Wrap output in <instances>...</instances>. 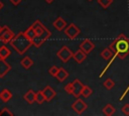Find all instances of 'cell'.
Here are the masks:
<instances>
[{
    "mask_svg": "<svg viewBox=\"0 0 129 116\" xmlns=\"http://www.w3.org/2000/svg\"><path fill=\"white\" fill-rule=\"evenodd\" d=\"M109 47L113 50L115 55L123 60L129 54V38L125 34L121 33L110 43Z\"/></svg>",
    "mask_w": 129,
    "mask_h": 116,
    "instance_id": "cell-1",
    "label": "cell"
},
{
    "mask_svg": "<svg viewBox=\"0 0 129 116\" xmlns=\"http://www.w3.org/2000/svg\"><path fill=\"white\" fill-rule=\"evenodd\" d=\"M11 44V46L19 53V54H23L28 47L32 44V40H30L24 32H19L18 34H16L11 41L9 42Z\"/></svg>",
    "mask_w": 129,
    "mask_h": 116,
    "instance_id": "cell-2",
    "label": "cell"
},
{
    "mask_svg": "<svg viewBox=\"0 0 129 116\" xmlns=\"http://www.w3.org/2000/svg\"><path fill=\"white\" fill-rule=\"evenodd\" d=\"M14 33L13 31L8 27V26H3L2 29L0 30V40L4 43H8L11 41V39L14 37Z\"/></svg>",
    "mask_w": 129,
    "mask_h": 116,
    "instance_id": "cell-3",
    "label": "cell"
},
{
    "mask_svg": "<svg viewBox=\"0 0 129 116\" xmlns=\"http://www.w3.org/2000/svg\"><path fill=\"white\" fill-rule=\"evenodd\" d=\"M56 55H57V57H58L62 63H67L71 57H73L74 53H73V51H72L67 45H63V46L56 52Z\"/></svg>",
    "mask_w": 129,
    "mask_h": 116,
    "instance_id": "cell-4",
    "label": "cell"
},
{
    "mask_svg": "<svg viewBox=\"0 0 129 116\" xmlns=\"http://www.w3.org/2000/svg\"><path fill=\"white\" fill-rule=\"evenodd\" d=\"M50 35H51V32L46 28V30H45L42 34H40V35H36V36L32 39V44H33L35 47H39L44 41H46V40L49 38Z\"/></svg>",
    "mask_w": 129,
    "mask_h": 116,
    "instance_id": "cell-5",
    "label": "cell"
},
{
    "mask_svg": "<svg viewBox=\"0 0 129 116\" xmlns=\"http://www.w3.org/2000/svg\"><path fill=\"white\" fill-rule=\"evenodd\" d=\"M80 32H81L80 28H79L76 24H74V23L69 24V25L64 28V33H66V35H67L70 39L76 38V37L80 34Z\"/></svg>",
    "mask_w": 129,
    "mask_h": 116,
    "instance_id": "cell-6",
    "label": "cell"
},
{
    "mask_svg": "<svg viewBox=\"0 0 129 116\" xmlns=\"http://www.w3.org/2000/svg\"><path fill=\"white\" fill-rule=\"evenodd\" d=\"M88 108V105L85 101H83L80 98H77V100L72 104V109L77 113V114H82L84 111Z\"/></svg>",
    "mask_w": 129,
    "mask_h": 116,
    "instance_id": "cell-7",
    "label": "cell"
},
{
    "mask_svg": "<svg viewBox=\"0 0 129 116\" xmlns=\"http://www.w3.org/2000/svg\"><path fill=\"white\" fill-rule=\"evenodd\" d=\"M84 84L79 80V79H76L74 82H73V87H74V90H73V95L76 97V98H80V96L82 95V92H83V89H84Z\"/></svg>",
    "mask_w": 129,
    "mask_h": 116,
    "instance_id": "cell-8",
    "label": "cell"
},
{
    "mask_svg": "<svg viewBox=\"0 0 129 116\" xmlns=\"http://www.w3.org/2000/svg\"><path fill=\"white\" fill-rule=\"evenodd\" d=\"M94 47H95V44H94V42L92 41V40H90V39H84L82 42H81V44H80V48L83 50V51H85L87 54L88 53H90L93 49H94Z\"/></svg>",
    "mask_w": 129,
    "mask_h": 116,
    "instance_id": "cell-9",
    "label": "cell"
},
{
    "mask_svg": "<svg viewBox=\"0 0 129 116\" xmlns=\"http://www.w3.org/2000/svg\"><path fill=\"white\" fill-rule=\"evenodd\" d=\"M52 25H53V27H54L56 30L61 31V30H63V29L67 27V21H66L61 16H58V17L53 21Z\"/></svg>",
    "mask_w": 129,
    "mask_h": 116,
    "instance_id": "cell-10",
    "label": "cell"
},
{
    "mask_svg": "<svg viewBox=\"0 0 129 116\" xmlns=\"http://www.w3.org/2000/svg\"><path fill=\"white\" fill-rule=\"evenodd\" d=\"M10 70L11 66L4 59H0V78H3Z\"/></svg>",
    "mask_w": 129,
    "mask_h": 116,
    "instance_id": "cell-11",
    "label": "cell"
},
{
    "mask_svg": "<svg viewBox=\"0 0 129 116\" xmlns=\"http://www.w3.org/2000/svg\"><path fill=\"white\" fill-rule=\"evenodd\" d=\"M42 92H43V95H44L45 100H46L47 102L50 101L52 98H54V96L56 95L55 91H54L50 86H46V87H44V89L42 90Z\"/></svg>",
    "mask_w": 129,
    "mask_h": 116,
    "instance_id": "cell-12",
    "label": "cell"
},
{
    "mask_svg": "<svg viewBox=\"0 0 129 116\" xmlns=\"http://www.w3.org/2000/svg\"><path fill=\"white\" fill-rule=\"evenodd\" d=\"M73 57H74V60H75L78 64H82V63L86 60V57H87V53H86L85 51H83V50L80 48L79 50H77L76 52H74Z\"/></svg>",
    "mask_w": 129,
    "mask_h": 116,
    "instance_id": "cell-13",
    "label": "cell"
},
{
    "mask_svg": "<svg viewBox=\"0 0 129 116\" xmlns=\"http://www.w3.org/2000/svg\"><path fill=\"white\" fill-rule=\"evenodd\" d=\"M101 56L106 60V61H109V60H112L114 57H116L117 55H115V53L113 52V50L110 48V47H107V48H104L102 51H101Z\"/></svg>",
    "mask_w": 129,
    "mask_h": 116,
    "instance_id": "cell-14",
    "label": "cell"
},
{
    "mask_svg": "<svg viewBox=\"0 0 129 116\" xmlns=\"http://www.w3.org/2000/svg\"><path fill=\"white\" fill-rule=\"evenodd\" d=\"M35 97H36V93H34L33 90H28V91L24 94V96H23L24 100H25L28 104H33V103L35 102Z\"/></svg>",
    "mask_w": 129,
    "mask_h": 116,
    "instance_id": "cell-15",
    "label": "cell"
},
{
    "mask_svg": "<svg viewBox=\"0 0 129 116\" xmlns=\"http://www.w3.org/2000/svg\"><path fill=\"white\" fill-rule=\"evenodd\" d=\"M32 26L34 27V29H35V31H36V33H37V35H40V34H42L45 30H46V27L39 21V20H35L34 22H33V24H32Z\"/></svg>",
    "mask_w": 129,
    "mask_h": 116,
    "instance_id": "cell-16",
    "label": "cell"
},
{
    "mask_svg": "<svg viewBox=\"0 0 129 116\" xmlns=\"http://www.w3.org/2000/svg\"><path fill=\"white\" fill-rule=\"evenodd\" d=\"M11 98H12V93H11L8 89H3V90L0 92V99H1V101H3L4 103L8 102Z\"/></svg>",
    "mask_w": 129,
    "mask_h": 116,
    "instance_id": "cell-17",
    "label": "cell"
},
{
    "mask_svg": "<svg viewBox=\"0 0 129 116\" xmlns=\"http://www.w3.org/2000/svg\"><path fill=\"white\" fill-rule=\"evenodd\" d=\"M68 77H69V73H68L64 69H62V68H59L58 72H57L56 75H55V78H56L59 82H63Z\"/></svg>",
    "mask_w": 129,
    "mask_h": 116,
    "instance_id": "cell-18",
    "label": "cell"
},
{
    "mask_svg": "<svg viewBox=\"0 0 129 116\" xmlns=\"http://www.w3.org/2000/svg\"><path fill=\"white\" fill-rule=\"evenodd\" d=\"M20 65H21V67L22 68H24V69H29L32 65H33V61L29 57V56H24L21 61H20Z\"/></svg>",
    "mask_w": 129,
    "mask_h": 116,
    "instance_id": "cell-19",
    "label": "cell"
},
{
    "mask_svg": "<svg viewBox=\"0 0 129 116\" xmlns=\"http://www.w3.org/2000/svg\"><path fill=\"white\" fill-rule=\"evenodd\" d=\"M24 33H25V35L30 39V40H32L36 35H37V33H36V31H35V29H34V27L31 25L30 27H28L25 31H24Z\"/></svg>",
    "mask_w": 129,
    "mask_h": 116,
    "instance_id": "cell-20",
    "label": "cell"
},
{
    "mask_svg": "<svg viewBox=\"0 0 129 116\" xmlns=\"http://www.w3.org/2000/svg\"><path fill=\"white\" fill-rule=\"evenodd\" d=\"M115 108H114V106L113 105H111V104H107L104 108H103V113L105 114V115H107V116H111V115H113L114 113H115Z\"/></svg>",
    "mask_w": 129,
    "mask_h": 116,
    "instance_id": "cell-21",
    "label": "cell"
},
{
    "mask_svg": "<svg viewBox=\"0 0 129 116\" xmlns=\"http://www.w3.org/2000/svg\"><path fill=\"white\" fill-rule=\"evenodd\" d=\"M10 53H11L10 49L8 47H6L5 45H2L0 47V59H4L5 60L10 55Z\"/></svg>",
    "mask_w": 129,
    "mask_h": 116,
    "instance_id": "cell-22",
    "label": "cell"
},
{
    "mask_svg": "<svg viewBox=\"0 0 129 116\" xmlns=\"http://www.w3.org/2000/svg\"><path fill=\"white\" fill-rule=\"evenodd\" d=\"M44 101H46V100H45V97H44V95H43V92H42V91H38V92L36 93L35 102L38 103V104H42Z\"/></svg>",
    "mask_w": 129,
    "mask_h": 116,
    "instance_id": "cell-23",
    "label": "cell"
},
{
    "mask_svg": "<svg viewBox=\"0 0 129 116\" xmlns=\"http://www.w3.org/2000/svg\"><path fill=\"white\" fill-rule=\"evenodd\" d=\"M103 85H104V87L107 89V90H111L114 86H115V82L112 80V79H110V78H108L104 83H103Z\"/></svg>",
    "mask_w": 129,
    "mask_h": 116,
    "instance_id": "cell-24",
    "label": "cell"
},
{
    "mask_svg": "<svg viewBox=\"0 0 129 116\" xmlns=\"http://www.w3.org/2000/svg\"><path fill=\"white\" fill-rule=\"evenodd\" d=\"M112 2H113V0H98V4L104 9L108 8L112 4Z\"/></svg>",
    "mask_w": 129,
    "mask_h": 116,
    "instance_id": "cell-25",
    "label": "cell"
},
{
    "mask_svg": "<svg viewBox=\"0 0 129 116\" xmlns=\"http://www.w3.org/2000/svg\"><path fill=\"white\" fill-rule=\"evenodd\" d=\"M92 93H93V91L89 86H84V89H83V92H82V96L83 97L88 98L89 96H91Z\"/></svg>",
    "mask_w": 129,
    "mask_h": 116,
    "instance_id": "cell-26",
    "label": "cell"
},
{
    "mask_svg": "<svg viewBox=\"0 0 129 116\" xmlns=\"http://www.w3.org/2000/svg\"><path fill=\"white\" fill-rule=\"evenodd\" d=\"M13 116V113L8 109V108H3L0 111V116Z\"/></svg>",
    "mask_w": 129,
    "mask_h": 116,
    "instance_id": "cell-27",
    "label": "cell"
},
{
    "mask_svg": "<svg viewBox=\"0 0 129 116\" xmlns=\"http://www.w3.org/2000/svg\"><path fill=\"white\" fill-rule=\"evenodd\" d=\"M58 70H59V68H57V67H55V66H52V67H50V68L48 69V73H49V75L55 77V75H56V73L58 72Z\"/></svg>",
    "mask_w": 129,
    "mask_h": 116,
    "instance_id": "cell-28",
    "label": "cell"
},
{
    "mask_svg": "<svg viewBox=\"0 0 129 116\" xmlns=\"http://www.w3.org/2000/svg\"><path fill=\"white\" fill-rule=\"evenodd\" d=\"M73 90H74V87H73V83H69L64 86V91L68 93V94H72L73 95Z\"/></svg>",
    "mask_w": 129,
    "mask_h": 116,
    "instance_id": "cell-29",
    "label": "cell"
},
{
    "mask_svg": "<svg viewBox=\"0 0 129 116\" xmlns=\"http://www.w3.org/2000/svg\"><path fill=\"white\" fill-rule=\"evenodd\" d=\"M122 112H123V114H125V115H129V104H125V105L122 107Z\"/></svg>",
    "mask_w": 129,
    "mask_h": 116,
    "instance_id": "cell-30",
    "label": "cell"
},
{
    "mask_svg": "<svg viewBox=\"0 0 129 116\" xmlns=\"http://www.w3.org/2000/svg\"><path fill=\"white\" fill-rule=\"evenodd\" d=\"M10 2H11L13 5H15V6H16V5H18V4L21 2V0H10Z\"/></svg>",
    "mask_w": 129,
    "mask_h": 116,
    "instance_id": "cell-31",
    "label": "cell"
},
{
    "mask_svg": "<svg viewBox=\"0 0 129 116\" xmlns=\"http://www.w3.org/2000/svg\"><path fill=\"white\" fill-rule=\"evenodd\" d=\"M3 6H4V4H3V3H2V2L0 1V10H1L2 8H3Z\"/></svg>",
    "mask_w": 129,
    "mask_h": 116,
    "instance_id": "cell-32",
    "label": "cell"
},
{
    "mask_svg": "<svg viewBox=\"0 0 129 116\" xmlns=\"http://www.w3.org/2000/svg\"><path fill=\"white\" fill-rule=\"evenodd\" d=\"M45 1H46V2H47V3H51V2H52V1H53V0H45Z\"/></svg>",
    "mask_w": 129,
    "mask_h": 116,
    "instance_id": "cell-33",
    "label": "cell"
},
{
    "mask_svg": "<svg viewBox=\"0 0 129 116\" xmlns=\"http://www.w3.org/2000/svg\"><path fill=\"white\" fill-rule=\"evenodd\" d=\"M1 29H2V27H1V26H0V30H1Z\"/></svg>",
    "mask_w": 129,
    "mask_h": 116,
    "instance_id": "cell-34",
    "label": "cell"
},
{
    "mask_svg": "<svg viewBox=\"0 0 129 116\" xmlns=\"http://www.w3.org/2000/svg\"><path fill=\"white\" fill-rule=\"evenodd\" d=\"M89 1H92V0H89Z\"/></svg>",
    "mask_w": 129,
    "mask_h": 116,
    "instance_id": "cell-35",
    "label": "cell"
}]
</instances>
